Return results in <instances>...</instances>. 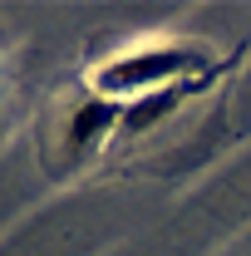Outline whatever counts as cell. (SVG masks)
<instances>
[{
  "label": "cell",
  "instance_id": "obj_1",
  "mask_svg": "<svg viewBox=\"0 0 251 256\" xmlns=\"http://www.w3.org/2000/svg\"><path fill=\"white\" fill-rule=\"evenodd\" d=\"M212 74V50L197 40H158V44H138L128 54H114L94 69V98H114V104H133L158 89H182V79H207Z\"/></svg>",
  "mask_w": 251,
  "mask_h": 256
},
{
  "label": "cell",
  "instance_id": "obj_2",
  "mask_svg": "<svg viewBox=\"0 0 251 256\" xmlns=\"http://www.w3.org/2000/svg\"><path fill=\"white\" fill-rule=\"evenodd\" d=\"M114 128H124V104H114V98H89V104H79L74 118H69V148H74V153H89L98 138H108Z\"/></svg>",
  "mask_w": 251,
  "mask_h": 256
},
{
  "label": "cell",
  "instance_id": "obj_3",
  "mask_svg": "<svg viewBox=\"0 0 251 256\" xmlns=\"http://www.w3.org/2000/svg\"><path fill=\"white\" fill-rule=\"evenodd\" d=\"M178 104H182V89H158V94L133 98V104H124V128H128V133L153 128V124H162V118H168Z\"/></svg>",
  "mask_w": 251,
  "mask_h": 256
}]
</instances>
